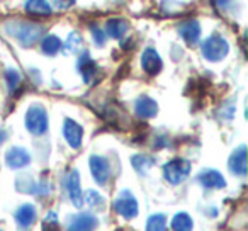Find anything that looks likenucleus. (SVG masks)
<instances>
[{
    "label": "nucleus",
    "instance_id": "25",
    "mask_svg": "<svg viewBox=\"0 0 248 231\" xmlns=\"http://www.w3.org/2000/svg\"><path fill=\"white\" fill-rule=\"evenodd\" d=\"M82 45H83V38L80 36V32H72V34L68 36V39H66L65 43V49L66 53H78L80 49H82Z\"/></svg>",
    "mask_w": 248,
    "mask_h": 231
},
{
    "label": "nucleus",
    "instance_id": "12",
    "mask_svg": "<svg viewBox=\"0 0 248 231\" xmlns=\"http://www.w3.org/2000/svg\"><path fill=\"white\" fill-rule=\"evenodd\" d=\"M141 66L148 75H158L163 68V63L155 48H146L141 55Z\"/></svg>",
    "mask_w": 248,
    "mask_h": 231
},
{
    "label": "nucleus",
    "instance_id": "2",
    "mask_svg": "<svg viewBox=\"0 0 248 231\" xmlns=\"http://www.w3.org/2000/svg\"><path fill=\"white\" fill-rule=\"evenodd\" d=\"M24 123L32 136H41L48 131V112L41 104H32L26 112Z\"/></svg>",
    "mask_w": 248,
    "mask_h": 231
},
{
    "label": "nucleus",
    "instance_id": "20",
    "mask_svg": "<svg viewBox=\"0 0 248 231\" xmlns=\"http://www.w3.org/2000/svg\"><path fill=\"white\" fill-rule=\"evenodd\" d=\"M62 48H63L62 39H60L58 36L48 34V36H45V38H43V41H41V49H43V53H45V55L55 56V55H58L60 49H62Z\"/></svg>",
    "mask_w": 248,
    "mask_h": 231
},
{
    "label": "nucleus",
    "instance_id": "19",
    "mask_svg": "<svg viewBox=\"0 0 248 231\" xmlns=\"http://www.w3.org/2000/svg\"><path fill=\"white\" fill-rule=\"evenodd\" d=\"M24 7H26V12H28V14L39 15V17L49 15L53 12L51 5H49L48 2H43V0H31V2H26Z\"/></svg>",
    "mask_w": 248,
    "mask_h": 231
},
{
    "label": "nucleus",
    "instance_id": "1",
    "mask_svg": "<svg viewBox=\"0 0 248 231\" xmlns=\"http://www.w3.org/2000/svg\"><path fill=\"white\" fill-rule=\"evenodd\" d=\"M5 31L17 39L22 46H32L39 41L43 34H45V28L34 22H26V21H12L5 26Z\"/></svg>",
    "mask_w": 248,
    "mask_h": 231
},
{
    "label": "nucleus",
    "instance_id": "16",
    "mask_svg": "<svg viewBox=\"0 0 248 231\" xmlns=\"http://www.w3.org/2000/svg\"><path fill=\"white\" fill-rule=\"evenodd\" d=\"M228 167H230L231 173L234 175L243 177L247 173V146L241 145L231 153L230 162H228Z\"/></svg>",
    "mask_w": 248,
    "mask_h": 231
},
{
    "label": "nucleus",
    "instance_id": "29",
    "mask_svg": "<svg viewBox=\"0 0 248 231\" xmlns=\"http://www.w3.org/2000/svg\"><path fill=\"white\" fill-rule=\"evenodd\" d=\"M56 5L58 7H70V5H73V2H56Z\"/></svg>",
    "mask_w": 248,
    "mask_h": 231
},
{
    "label": "nucleus",
    "instance_id": "26",
    "mask_svg": "<svg viewBox=\"0 0 248 231\" xmlns=\"http://www.w3.org/2000/svg\"><path fill=\"white\" fill-rule=\"evenodd\" d=\"M4 77H5V82H7V85H9V89H11V90L17 89V85L21 83V80H22V75L17 72V70H14V68L5 70Z\"/></svg>",
    "mask_w": 248,
    "mask_h": 231
},
{
    "label": "nucleus",
    "instance_id": "3",
    "mask_svg": "<svg viewBox=\"0 0 248 231\" xmlns=\"http://www.w3.org/2000/svg\"><path fill=\"white\" fill-rule=\"evenodd\" d=\"M201 51H202V56L207 60V62L216 63V62H221V60L228 55V51H230V45H228V41L223 38V36L213 34L202 43Z\"/></svg>",
    "mask_w": 248,
    "mask_h": 231
},
{
    "label": "nucleus",
    "instance_id": "17",
    "mask_svg": "<svg viewBox=\"0 0 248 231\" xmlns=\"http://www.w3.org/2000/svg\"><path fill=\"white\" fill-rule=\"evenodd\" d=\"M16 223L21 228H29L36 221V207L32 204H22L14 214Z\"/></svg>",
    "mask_w": 248,
    "mask_h": 231
},
{
    "label": "nucleus",
    "instance_id": "9",
    "mask_svg": "<svg viewBox=\"0 0 248 231\" xmlns=\"http://www.w3.org/2000/svg\"><path fill=\"white\" fill-rule=\"evenodd\" d=\"M5 163H7L9 169L12 170H19L24 169L31 163V155L26 148L22 146H12L9 148V152L5 153Z\"/></svg>",
    "mask_w": 248,
    "mask_h": 231
},
{
    "label": "nucleus",
    "instance_id": "18",
    "mask_svg": "<svg viewBox=\"0 0 248 231\" xmlns=\"http://www.w3.org/2000/svg\"><path fill=\"white\" fill-rule=\"evenodd\" d=\"M128 31V21L126 19H121V17H114L109 19L106 24V32L109 38L114 39H121L124 34Z\"/></svg>",
    "mask_w": 248,
    "mask_h": 231
},
{
    "label": "nucleus",
    "instance_id": "11",
    "mask_svg": "<svg viewBox=\"0 0 248 231\" xmlns=\"http://www.w3.org/2000/svg\"><path fill=\"white\" fill-rule=\"evenodd\" d=\"M77 68H78V72L82 73L83 80H85L87 83H93L97 78H99V66H97V63L90 58L89 51H85L82 56H80L78 63H77Z\"/></svg>",
    "mask_w": 248,
    "mask_h": 231
},
{
    "label": "nucleus",
    "instance_id": "24",
    "mask_svg": "<svg viewBox=\"0 0 248 231\" xmlns=\"http://www.w3.org/2000/svg\"><path fill=\"white\" fill-rule=\"evenodd\" d=\"M146 231H167L165 214H153L146 221Z\"/></svg>",
    "mask_w": 248,
    "mask_h": 231
},
{
    "label": "nucleus",
    "instance_id": "6",
    "mask_svg": "<svg viewBox=\"0 0 248 231\" xmlns=\"http://www.w3.org/2000/svg\"><path fill=\"white\" fill-rule=\"evenodd\" d=\"M99 226V217L92 213L73 214L66 221V231H95Z\"/></svg>",
    "mask_w": 248,
    "mask_h": 231
},
{
    "label": "nucleus",
    "instance_id": "5",
    "mask_svg": "<svg viewBox=\"0 0 248 231\" xmlns=\"http://www.w3.org/2000/svg\"><path fill=\"white\" fill-rule=\"evenodd\" d=\"M114 209L119 216L126 217V219H133V217L138 216V200L133 196L129 190H121L117 194L116 200H114Z\"/></svg>",
    "mask_w": 248,
    "mask_h": 231
},
{
    "label": "nucleus",
    "instance_id": "4",
    "mask_svg": "<svg viewBox=\"0 0 248 231\" xmlns=\"http://www.w3.org/2000/svg\"><path fill=\"white\" fill-rule=\"evenodd\" d=\"M190 175V162L186 158H172L163 165V177L172 185L182 184Z\"/></svg>",
    "mask_w": 248,
    "mask_h": 231
},
{
    "label": "nucleus",
    "instance_id": "30",
    "mask_svg": "<svg viewBox=\"0 0 248 231\" xmlns=\"http://www.w3.org/2000/svg\"><path fill=\"white\" fill-rule=\"evenodd\" d=\"M5 139V131H2V129H0V143L4 141Z\"/></svg>",
    "mask_w": 248,
    "mask_h": 231
},
{
    "label": "nucleus",
    "instance_id": "23",
    "mask_svg": "<svg viewBox=\"0 0 248 231\" xmlns=\"http://www.w3.org/2000/svg\"><path fill=\"white\" fill-rule=\"evenodd\" d=\"M83 200H85L93 211L106 209V199H104V196H100L97 190H87L85 196H83Z\"/></svg>",
    "mask_w": 248,
    "mask_h": 231
},
{
    "label": "nucleus",
    "instance_id": "28",
    "mask_svg": "<svg viewBox=\"0 0 248 231\" xmlns=\"http://www.w3.org/2000/svg\"><path fill=\"white\" fill-rule=\"evenodd\" d=\"M92 38H93V43H95L97 46H104L106 45V41H107V36H106V32L102 31L100 28H97V26H92Z\"/></svg>",
    "mask_w": 248,
    "mask_h": 231
},
{
    "label": "nucleus",
    "instance_id": "7",
    "mask_svg": "<svg viewBox=\"0 0 248 231\" xmlns=\"http://www.w3.org/2000/svg\"><path fill=\"white\" fill-rule=\"evenodd\" d=\"M65 189L68 194L70 200L75 207H82L83 204V194H82V187H80V173L78 170H70L65 177Z\"/></svg>",
    "mask_w": 248,
    "mask_h": 231
},
{
    "label": "nucleus",
    "instance_id": "13",
    "mask_svg": "<svg viewBox=\"0 0 248 231\" xmlns=\"http://www.w3.org/2000/svg\"><path fill=\"white\" fill-rule=\"evenodd\" d=\"M179 34L184 41L189 46H194L199 43L201 39V24L196 19H190V21H184L179 26Z\"/></svg>",
    "mask_w": 248,
    "mask_h": 231
},
{
    "label": "nucleus",
    "instance_id": "27",
    "mask_svg": "<svg viewBox=\"0 0 248 231\" xmlns=\"http://www.w3.org/2000/svg\"><path fill=\"white\" fill-rule=\"evenodd\" d=\"M43 231H58V214L49 211L43 221Z\"/></svg>",
    "mask_w": 248,
    "mask_h": 231
},
{
    "label": "nucleus",
    "instance_id": "21",
    "mask_svg": "<svg viewBox=\"0 0 248 231\" xmlns=\"http://www.w3.org/2000/svg\"><path fill=\"white\" fill-rule=\"evenodd\" d=\"M170 228H172V231H192L194 221L187 213H177L172 217Z\"/></svg>",
    "mask_w": 248,
    "mask_h": 231
},
{
    "label": "nucleus",
    "instance_id": "22",
    "mask_svg": "<svg viewBox=\"0 0 248 231\" xmlns=\"http://www.w3.org/2000/svg\"><path fill=\"white\" fill-rule=\"evenodd\" d=\"M131 165L135 167V170L141 175H148L150 169L155 165V158L148 155H135L131 158Z\"/></svg>",
    "mask_w": 248,
    "mask_h": 231
},
{
    "label": "nucleus",
    "instance_id": "14",
    "mask_svg": "<svg viewBox=\"0 0 248 231\" xmlns=\"http://www.w3.org/2000/svg\"><path fill=\"white\" fill-rule=\"evenodd\" d=\"M135 112L140 119H152L158 114V104L148 95H141L136 99Z\"/></svg>",
    "mask_w": 248,
    "mask_h": 231
},
{
    "label": "nucleus",
    "instance_id": "10",
    "mask_svg": "<svg viewBox=\"0 0 248 231\" xmlns=\"http://www.w3.org/2000/svg\"><path fill=\"white\" fill-rule=\"evenodd\" d=\"M63 136H65L66 143L73 150H77L82 146L83 128L77 121H73V119H65V123H63Z\"/></svg>",
    "mask_w": 248,
    "mask_h": 231
},
{
    "label": "nucleus",
    "instance_id": "8",
    "mask_svg": "<svg viewBox=\"0 0 248 231\" xmlns=\"http://www.w3.org/2000/svg\"><path fill=\"white\" fill-rule=\"evenodd\" d=\"M89 165H90V172H92L93 180H95L99 185H106L110 177V165L106 156L92 155L89 160Z\"/></svg>",
    "mask_w": 248,
    "mask_h": 231
},
{
    "label": "nucleus",
    "instance_id": "15",
    "mask_svg": "<svg viewBox=\"0 0 248 231\" xmlns=\"http://www.w3.org/2000/svg\"><path fill=\"white\" fill-rule=\"evenodd\" d=\"M197 180L202 187L206 189H224L226 187V180L221 175L217 170L214 169H206L197 175Z\"/></svg>",
    "mask_w": 248,
    "mask_h": 231
}]
</instances>
